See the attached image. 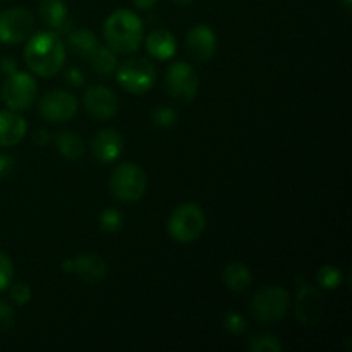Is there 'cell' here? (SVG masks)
<instances>
[{
  "label": "cell",
  "mask_w": 352,
  "mask_h": 352,
  "mask_svg": "<svg viewBox=\"0 0 352 352\" xmlns=\"http://www.w3.org/2000/svg\"><path fill=\"white\" fill-rule=\"evenodd\" d=\"M251 282H253V275L251 270L248 268V265L239 263V261H234L229 263L223 270V284L234 292H244L251 287Z\"/></svg>",
  "instance_id": "obj_19"
},
{
  "label": "cell",
  "mask_w": 352,
  "mask_h": 352,
  "mask_svg": "<svg viewBox=\"0 0 352 352\" xmlns=\"http://www.w3.org/2000/svg\"><path fill=\"white\" fill-rule=\"evenodd\" d=\"M86 112L98 120H109L119 112V98L110 88L102 85L91 86L82 96Z\"/></svg>",
  "instance_id": "obj_12"
},
{
  "label": "cell",
  "mask_w": 352,
  "mask_h": 352,
  "mask_svg": "<svg viewBox=\"0 0 352 352\" xmlns=\"http://www.w3.org/2000/svg\"><path fill=\"white\" fill-rule=\"evenodd\" d=\"M14 170H16V160H14V157L0 153V177H7Z\"/></svg>",
  "instance_id": "obj_31"
},
{
  "label": "cell",
  "mask_w": 352,
  "mask_h": 352,
  "mask_svg": "<svg viewBox=\"0 0 352 352\" xmlns=\"http://www.w3.org/2000/svg\"><path fill=\"white\" fill-rule=\"evenodd\" d=\"M65 78H67V81L71 82L72 86H81L82 82H85V72L78 67H71L65 72Z\"/></svg>",
  "instance_id": "obj_32"
},
{
  "label": "cell",
  "mask_w": 352,
  "mask_h": 352,
  "mask_svg": "<svg viewBox=\"0 0 352 352\" xmlns=\"http://www.w3.org/2000/svg\"><path fill=\"white\" fill-rule=\"evenodd\" d=\"M24 62L40 78H52L65 62L64 41L55 31H38L31 34L24 48Z\"/></svg>",
  "instance_id": "obj_1"
},
{
  "label": "cell",
  "mask_w": 352,
  "mask_h": 352,
  "mask_svg": "<svg viewBox=\"0 0 352 352\" xmlns=\"http://www.w3.org/2000/svg\"><path fill=\"white\" fill-rule=\"evenodd\" d=\"M133 3L138 7V9L150 10V9H153L155 6H157L158 0H133Z\"/></svg>",
  "instance_id": "obj_34"
},
{
  "label": "cell",
  "mask_w": 352,
  "mask_h": 352,
  "mask_svg": "<svg viewBox=\"0 0 352 352\" xmlns=\"http://www.w3.org/2000/svg\"><path fill=\"white\" fill-rule=\"evenodd\" d=\"M34 30V17L24 7H10L0 14V41L16 45L28 40Z\"/></svg>",
  "instance_id": "obj_8"
},
{
  "label": "cell",
  "mask_w": 352,
  "mask_h": 352,
  "mask_svg": "<svg viewBox=\"0 0 352 352\" xmlns=\"http://www.w3.org/2000/svg\"><path fill=\"white\" fill-rule=\"evenodd\" d=\"M10 299H12L16 305H28L31 299V287L24 282H19V284H14L10 287Z\"/></svg>",
  "instance_id": "obj_30"
},
{
  "label": "cell",
  "mask_w": 352,
  "mask_h": 352,
  "mask_svg": "<svg viewBox=\"0 0 352 352\" xmlns=\"http://www.w3.org/2000/svg\"><path fill=\"white\" fill-rule=\"evenodd\" d=\"M117 82L133 95H144L157 82V69L148 58L133 57L117 69Z\"/></svg>",
  "instance_id": "obj_6"
},
{
  "label": "cell",
  "mask_w": 352,
  "mask_h": 352,
  "mask_svg": "<svg viewBox=\"0 0 352 352\" xmlns=\"http://www.w3.org/2000/svg\"><path fill=\"white\" fill-rule=\"evenodd\" d=\"M48 140H50V136H48L47 131H38V133H34V141H36L38 144H41V146H45V144L48 143Z\"/></svg>",
  "instance_id": "obj_35"
},
{
  "label": "cell",
  "mask_w": 352,
  "mask_h": 352,
  "mask_svg": "<svg viewBox=\"0 0 352 352\" xmlns=\"http://www.w3.org/2000/svg\"><path fill=\"white\" fill-rule=\"evenodd\" d=\"M98 222H100V227H102V230H105V232L109 234H113V232H119V230L122 229L124 217L117 208H107L100 213Z\"/></svg>",
  "instance_id": "obj_24"
},
{
  "label": "cell",
  "mask_w": 352,
  "mask_h": 352,
  "mask_svg": "<svg viewBox=\"0 0 352 352\" xmlns=\"http://www.w3.org/2000/svg\"><path fill=\"white\" fill-rule=\"evenodd\" d=\"M41 21L55 33H67L71 26V17H69L67 3L64 0H41L40 3Z\"/></svg>",
  "instance_id": "obj_17"
},
{
  "label": "cell",
  "mask_w": 352,
  "mask_h": 352,
  "mask_svg": "<svg viewBox=\"0 0 352 352\" xmlns=\"http://www.w3.org/2000/svg\"><path fill=\"white\" fill-rule=\"evenodd\" d=\"M55 146H57V151L67 160H79L85 155V141L78 136V134L71 133V131H64V133L57 134L55 138Z\"/></svg>",
  "instance_id": "obj_20"
},
{
  "label": "cell",
  "mask_w": 352,
  "mask_h": 352,
  "mask_svg": "<svg viewBox=\"0 0 352 352\" xmlns=\"http://www.w3.org/2000/svg\"><path fill=\"white\" fill-rule=\"evenodd\" d=\"M151 119H153L155 126L170 127L177 122V112H175L172 107H167V105L157 107L153 112V116H151Z\"/></svg>",
  "instance_id": "obj_26"
},
{
  "label": "cell",
  "mask_w": 352,
  "mask_h": 352,
  "mask_svg": "<svg viewBox=\"0 0 352 352\" xmlns=\"http://www.w3.org/2000/svg\"><path fill=\"white\" fill-rule=\"evenodd\" d=\"M14 277V265L12 260L6 253L0 251V291H6L10 285Z\"/></svg>",
  "instance_id": "obj_28"
},
{
  "label": "cell",
  "mask_w": 352,
  "mask_h": 352,
  "mask_svg": "<svg viewBox=\"0 0 352 352\" xmlns=\"http://www.w3.org/2000/svg\"><path fill=\"white\" fill-rule=\"evenodd\" d=\"M40 113L52 124L67 122L78 113V100L72 93L54 89L40 100Z\"/></svg>",
  "instance_id": "obj_11"
},
{
  "label": "cell",
  "mask_w": 352,
  "mask_h": 352,
  "mask_svg": "<svg viewBox=\"0 0 352 352\" xmlns=\"http://www.w3.org/2000/svg\"><path fill=\"white\" fill-rule=\"evenodd\" d=\"M206 215L196 203H182L170 213L167 222L168 236L181 244L195 243L205 232Z\"/></svg>",
  "instance_id": "obj_3"
},
{
  "label": "cell",
  "mask_w": 352,
  "mask_h": 352,
  "mask_svg": "<svg viewBox=\"0 0 352 352\" xmlns=\"http://www.w3.org/2000/svg\"><path fill=\"white\" fill-rule=\"evenodd\" d=\"M148 179L143 168L136 164H120L110 177V191L119 201L136 203L144 196Z\"/></svg>",
  "instance_id": "obj_5"
},
{
  "label": "cell",
  "mask_w": 352,
  "mask_h": 352,
  "mask_svg": "<svg viewBox=\"0 0 352 352\" xmlns=\"http://www.w3.org/2000/svg\"><path fill=\"white\" fill-rule=\"evenodd\" d=\"M91 150L96 160L102 164H112L124 150V138L116 129H102L91 141Z\"/></svg>",
  "instance_id": "obj_14"
},
{
  "label": "cell",
  "mask_w": 352,
  "mask_h": 352,
  "mask_svg": "<svg viewBox=\"0 0 352 352\" xmlns=\"http://www.w3.org/2000/svg\"><path fill=\"white\" fill-rule=\"evenodd\" d=\"M107 261L96 253H81L72 258V274L88 284H96L107 277Z\"/></svg>",
  "instance_id": "obj_15"
},
{
  "label": "cell",
  "mask_w": 352,
  "mask_h": 352,
  "mask_svg": "<svg viewBox=\"0 0 352 352\" xmlns=\"http://www.w3.org/2000/svg\"><path fill=\"white\" fill-rule=\"evenodd\" d=\"M0 65H2V71L6 72L7 76L14 74V72H16V71H19V69H17L16 60H14L12 57H6L2 62H0Z\"/></svg>",
  "instance_id": "obj_33"
},
{
  "label": "cell",
  "mask_w": 352,
  "mask_h": 352,
  "mask_svg": "<svg viewBox=\"0 0 352 352\" xmlns=\"http://www.w3.org/2000/svg\"><path fill=\"white\" fill-rule=\"evenodd\" d=\"M340 2H342V3H344V6H346V7H351L352 0H340Z\"/></svg>",
  "instance_id": "obj_38"
},
{
  "label": "cell",
  "mask_w": 352,
  "mask_h": 352,
  "mask_svg": "<svg viewBox=\"0 0 352 352\" xmlns=\"http://www.w3.org/2000/svg\"><path fill=\"white\" fill-rule=\"evenodd\" d=\"M14 323H16V313H14L12 306L0 299V332L12 329Z\"/></svg>",
  "instance_id": "obj_29"
},
{
  "label": "cell",
  "mask_w": 352,
  "mask_h": 352,
  "mask_svg": "<svg viewBox=\"0 0 352 352\" xmlns=\"http://www.w3.org/2000/svg\"><path fill=\"white\" fill-rule=\"evenodd\" d=\"M165 85L168 93L179 102H191L199 89V78L195 67L186 62H174L167 69Z\"/></svg>",
  "instance_id": "obj_9"
},
{
  "label": "cell",
  "mask_w": 352,
  "mask_h": 352,
  "mask_svg": "<svg viewBox=\"0 0 352 352\" xmlns=\"http://www.w3.org/2000/svg\"><path fill=\"white\" fill-rule=\"evenodd\" d=\"M250 308L258 322L274 325L285 318L291 308V298L280 285H265L253 296Z\"/></svg>",
  "instance_id": "obj_4"
},
{
  "label": "cell",
  "mask_w": 352,
  "mask_h": 352,
  "mask_svg": "<svg viewBox=\"0 0 352 352\" xmlns=\"http://www.w3.org/2000/svg\"><path fill=\"white\" fill-rule=\"evenodd\" d=\"M250 349L253 352H278L282 351V342L277 336L272 333H261L251 339Z\"/></svg>",
  "instance_id": "obj_25"
},
{
  "label": "cell",
  "mask_w": 352,
  "mask_h": 352,
  "mask_svg": "<svg viewBox=\"0 0 352 352\" xmlns=\"http://www.w3.org/2000/svg\"><path fill=\"white\" fill-rule=\"evenodd\" d=\"M223 327H226L227 332L234 333V336H241V333L246 332V320L236 311H229L223 316Z\"/></svg>",
  "instance_id": "obj_27"
},
{
  "label": "cell",
  "mask_w": 352,
  "mask_h": 352,
  "mask_svg": "<svg viewBox=\"0 0 352 352\" xmlns=\"http://www.w3.org/2000/svg\"><path fill=\"white\" fill-rule=\"evenodd\" d=\"M36 91L38 85L33 76L23 71H16L14 74L7 76V79L3 81L2 96L9 110L23 112L33 105Z\"/></svg>",
  "instance_id": "obj_7"
},
{
  "label": "cell",
  "mask_w": 352,
  "mask_h": 352,
  "mask_svg": "<svg viewBox=\"0 0 352 352\" xmlns=\"http://www.w3.org/2000/svg\"><path fill=\"white\" fill-rule=\"evenodd\" d=\"M69 45H71L79 55L88 58L89 55L96 50V47H98L100 43L93 31L81 28V30H76L69 33Z\"/></svg>",
  "instance_id": "obj_22"
},
{
  "label": "cell",
  "mask_w": 352,
  "mask_h": 352,
  "mask_svg": "<svg viewBox=\"0 0 352 352\" xmlns=\"http://www.w3.org/2000/svg\"><path fill=\"white\" fill-rule=\"evenodd\" d=\"M316 280H318V284L322 285L323 289L332 291V289H337L342 284V272L337 267H333V265H325V267H322L318 270Z\"/></svg>",
  "instance_id": "obj_23"
},
{
  "label": "cell",
  "mask_w": 352,
  "mask_h": 352,
  "mask_svg": "<svg viewBox=\"0 0 352 352\" xmlns=\"http://www.w3.org/2000/svg\"><path fill=\"white\" fill-rule=\"evenodd\" d=\"M28 133V124L23 117L14 110L0 112V146H16L24 140Z\"/></svg>",
  "instance_id": "obj_16"
},
{
  "label": "cell",
  "mask_w": 352,
  "mask_h": 352,
  "mask_svg": "<svg viewBox=\"0 0 352 352\" xmlns=\"http://www.w3.org/2000/svg\"><path fill=\"white\" fill-rule=\"evenodd\" d=\"M148 54L158 60H168L177 52V40L168 30H153L146 36Z\"/></svg>",
  "instance_id": "obj_18"
},
{
  "label": "cell",
  "mask_w": 352,
  "mask_h": 352,
  "mask_svg": "<svg viewBox=\"0 0 352 352\" xmlns=\"http://www.w3.org/2000/svg\"><path fill=\"white\" fill-rule=\"evenodd\" d=\"M175 3H179V6H189V3L192 2V0H174Z\"/></svg>",
  "instance_id": "obj_37"
},
{
  "label": "cell",
  "mask_w": 352,
  "mask_h": 352,
  "mask_svg": "<svg viewBox=\"0 0 352 352\" xmlns=\"http://www.w3.org/2000/svg\"><path fill=\"white\" fill-rule=\"evenodd\" d=\"M103 38H105L107 47L116 54H133L143 43V21L133 10H116L107 17L105 24H103Z\"/></svg>",
  "instance_id": "obj_2"
},
{
  "label": "cell",
  "mask_w": 352,
  "mask_h": 352,
  "mask_svg": "<svg viewBox=\"0 0 352 352\" xmlns=\"http://www.w3.org/2000/svg\"><path fill=\"white\" fill-rule=\"evenodd\" d=\"M184 45L188 54L191 55L195 60H210L217 50L215 31H213L212 28L205 26V24H198V26L191 28L189 33L186 34Z\"/></svg>",
  "instance_id": "obj_13"
},
{
  "label": "cell",
  "mask_w": 352,
  "mask_h": 352,
  "mask_svg": "<svg viewBox=\"0 0 352 352\" xmlns=\"http://www.w3.org/2000/svg\"><path fill=\"white\" fill-rule=\"evenodd\" d=\"M88 60L93 71L100 76H110L117 69V55L109 47H100L98 45L96 50L88 57Z\"/></svg>",
  "instance_id": "obj_21"
},
{
  "label": "cell",
  "mask_w": 352,
  "mask_h": 352,
  "mask_svg": "<svg viewBox=\"0 0 352 352\" xmlns=\"http://www.w3.org/2000/svg\"><path fill=\"white\" fill-rule=\"evenodd\" d=\"M62 272H65V274H72V260L62 261Z\"/></svg>",
  "instance_id": "obj_36"
},
{
  "label": "cell",
  "mask_w": 352,
  "mask_h": 352,
  "mask_svg": "<svg viewBox=\"0 0 352 352\" xmlns=\"http://www.w3.org/2000/svg\"><path fill=\"white\" fill-rule=\"evenodd\" d=\"M323 311H325V299L320 289L308 284H299L294 302L298 322L305 327L318 325L320 320L323 318Z\"/></svg>",
  "instance_id": "obj_10"
}]
</instances>
